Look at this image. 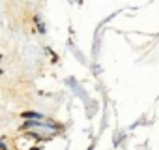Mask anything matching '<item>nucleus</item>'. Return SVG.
Segmentation results:
<instances>
[{
  "instance_id": "1",
  "label": "nucleus",
  "mask_w": 159,
  "mask_h": 150,
  "mask_svg": "<svg viewBox=\"0 0 159 150\" xmlns=\"http://www.w3.org/2000/svg\"><path fill=\"white\" fill-rule=\"evenodd\" d=\"M23 118H41V115H38V113H23Z\"/></svg>"
},
{
  "instance_id": "2",
  "label": "nucleus",
  "mask_w": 159,
  "mask_h": 150,
  "mask_svg": "<svg viewBox=\"0 0 159 150\" xmlns=\"http://www.w3.org/2000/svg\"><path fill=\"white\" fill-rule=\"evenodd\" d=\"M32 150H39V148H32Z\"/></svg>"
}]
</instances>
